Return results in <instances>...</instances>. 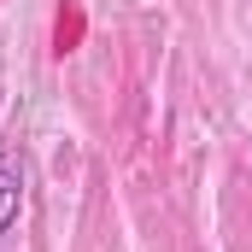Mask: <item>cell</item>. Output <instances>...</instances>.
I'll return each mask as SVG.
<instances>
[{
    "label": "cell",
    "mask_w": 252,
    "mask_h": 252,
    "mask_svg": "<svg viewBox=\"0 0 252 252\" xmlns=\"http://www.w3.org/2000/svg\"><path fill=\"white\" fill-rule=\"evenodd\" d=\"M24 188H30L24 147H18V141H0V235L18 229V217H24Z\"/></svg>",
    "instance_id": "obj_1"
}]
</instances>
